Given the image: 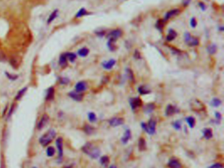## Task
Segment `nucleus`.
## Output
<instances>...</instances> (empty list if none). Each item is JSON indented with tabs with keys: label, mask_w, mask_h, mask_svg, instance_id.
<instances>
[{
	"label": "nucleus",
	"mask_w": 224,
	"mask_h": 168,
	"mask_svg": "<svg viewBox=\"0 0 224 168\" xmlns=\"http://www.w3.org/2000/svg\"><path fill=\"white\" fill-rule=\"evenodd\" d=\"M82 150L92 159H97L101 155L100 149L91 143H86L82 147Z\"/></svg>",
	"instance_id": "obj_1"
},
{
	"label": "nucleus",
	"mask_w": 224,
	"mask_h": 168,
	"mask_svg": "<svg viewBox=\"0 0 224 168\" xmlns=\"http://www.w3.org/2000/svg\"><path fill=\"white\" fill-rule=\"evenodd\" d=\"M56 136V131L53 129H50L41 136L39 139L40 144L45 147L50 144Z\"/></svg>",
	"instance_id": "obj_2"
},
{
	"label": "nucleus",
	"mask_w": 224,
	"mask_h": 168,
	"mask_svg": "<svg viewBox=\"0 0 224 168\" xmlns=\"http://www.w3.org/2000/svg\"><path fill=\"white\" fill-rule=\"evenodd\" d=\"M156 125H157V122L153 118L150 119L149 120V122L146 124L145 122H142L141 124L142 129L145 131L146 133L149 135H153L156 132Z\"/></svg>",
	"instance_id": "obj_3"
},
{
	"label": "nucleus",
	"mask_w": 224,
	"mask_h": 168,
	"mask_svg": "<svg viewBox=\"0 0 224 168\" xmlns=\"http://www.w3.org/2000/svg\"><path fill=\"white\" fill-rule=\"evenodd\" d=\"M184 40L185 44L190 47H195L199 45V39L194 36H192L191 34L187 32L184 34Z\"/></svg>",
	"instance_id": "obj_4"
},
{
	"label": "nucleus",
	"mask_w": 224,
	"mask_h": 168,
	"mask_svg": "<svg viewBox=\"0 0 224 168\" xmlns=\"http://www.w3.org/2000/svg\"><path fill=\"white\" fill-rule=\"evenodd\" d=\"M129 103L133 110H136L142 105V101L139 97H133L129 99Z\"/></svg>",
	"instance_id": "obj_5"
},
{
	"label": "nucleus",
	"mask_w": 224,
	"mask_h": 168,
	"mask_svg": "<svg viewBox=\"0 0 224 168\" xmlns=\"http://www.w3.org/2000/svg\"><path fill=\"white\" fill-rule=\"evenodd\" d=\"M63 140L61 137L57 138L56 140V146L57 150H58V158L59 159H62L63 156Z\"/></svg>",
	"instance_id": "obj_6"
},
{
	"label": "nucleus",
	"mask_w": 224,
	"mask_h": 168,
	"mask_svg": "<svg viewBox=\"0 0 224 168\" xmlns=\"http://www.w3.org/2000/svg\"><path fill=\"white\" fill-rule=\"evenodd\" d=\"M49 116L48 114H44L41 117L39 122L38 123V125H37V129L40 130L41 129H43L45 126L47 125V124H48L49 122Z\"/></svg>",
	"instance_id": "obj_7"
},
{
	"label": "nucleus",
	"mask_w": 224,
	"mask_h": 168,
	"mask_svg": "<svg viewBox=\"0 0 224 168\" xmlns=\"http://www.w3.org/2000/svg\"><path fill=\"white\" fill-rule=\"evenodd\" d=\"M122 35V31L120 29H115L112 30L108 35V39H112L114 41H116L119 38H120Z\"/></svg>",
	"instance_id": "obj_8"
},
{
	"label": "nucleus",
	"mask_w": 224,
	"mask_h": 168,
	"mask_svg": "<svg viewBox=\"0 0 224 168\" xmlns=\"http://www.w3.org/2000/svg\"><path fill=\"white\" fill-rule=\"evenodd\" d=\"M179 112H180L179 109L176 107L174 106L172 104H168L166 108L165 114L166 116H172Z\"/></svg>",
	"instance_id": "obj_9"
},
{
	"label": "nucleus",
	"mask_w": 224,
	"mask_h": 168,
	"mask_svg": "<svg viewBox=\"0 0 224 168\" xmlns=\"http://www.w3.org/2000/svg\"><path fill=\"white\" fill-rule=\"evenodd\" d=\"M124 120L122 118H118V117H114L112 118L110 120L108 121V123L112 127H118L119 125H121L124 124Z\"/></svg>",
	"instance_id": "obj_10"
},
{
	"label": "nucleus",
	"mask_w": 224,
	"mask_h": 168,
	"mask_svg": "<svg viewBox=\"0 0 224 168\" xmlns=\"http://www.w3.org/2000/svg\"><path fill=\"white\" fill-rule=\"evenodd\" d=\"M180 13V10L179 9H174L170 10L169 11H168L165 14L164 20L165 21H167L169 19H170L171 18H172V17H175V16L179 15Z\"/></svg>",
	"instance_id": "obj_11"
},
{
	"label": "nucleus",
	"mask_w": 224,
	"mask_h": 168,
	"mask_svg": "<svg viewBox=\"0 0 224 168\" xmlns=\"http://www.w3.org/2000/svg\"><path fill=\"white\" fill-rule=\"evenodd\" d=\"M87 89V83L84 81L78 82L75 86V91L82 93Z\"/></svg>",
	"instance_id": "obj_12"
},
{
	"label": "nucleus",
	"mask_w": 224,
	"mask_h": 168,
	"mask_svg": "<svg viewBox=\"0 0 224 168\" xmlns=\"http://www.w3.org/2000/svg\"><path fill=\"white\" fill-rule=\"evenodd\" d=\"M69 96L74 100V101L78 102L81 101L83 99V97H84V95H83L82 93H78L76 91H70V93H69Z\"/></svg>",
	"instance_id": "obj_13"
},
{
	"label": "nucleus",
	"mask_w": 224,
	"mask_h": 168,
	"mask_svg": "<svg viewBox=\"0 0 224 168\" xmlns=\"http://www.w3.org/2000/svg\"><path fill=\"white\" fill-rule=\"evenodd\" d=\"M116 61L114 59H110L109 61H104L102 62V66L103 68H105V70H111L112 68V67L116 65Z\"/></svg>",
	"instance_id": "obj_14"
},
{
	"label": "nucleus",
	"mask_w": 224,
	"mask_h": 168,
	"mask_svg": "<svg viewBox=\"0 0 224 168\" xmlns=\"http://www.w3.org/2000/svg\"><path fill=\"white\" fill-rule=\"evenodd\" d=\"M131 138H132L131 131H130V129H126V131H125L124 134L121 139L122 143L124 145H126L128 143V141L131 139Z\"/></svg>",
	"instance_id": "obj_15"
},
{
	"label": "nucleus",
	"mask_w": 224,
	"mask_h": 168,
	"mask_svg": "<svg viewBox=\"0 0 224 168\" xmlns=\"http://www.w3.org/2000/svg\"><path fill=\"white\" fill-rule=\"evenodd\" d=\"M55 96V89L53 87H50L48 89L45 95L46 101H52Z\"/></svg>",
	"instance_id": "obj_16"
},
{
	"label": "nucleus",
	"mask_w": 224,
	"mask_h": 168,
	"mask_svg": "<svg viewBox=\"0 0 224 168\" xmlns=\"http://www.w3.org/2000/svg\"><path fill=\"white\" fill-rule=\"evenodd\" d=\"M168 166L170 168H181L182 166L181 163L176 159L171 158L169 160L168 163Z\"/></svg>",
	"instance_id": "obj_17"
},
{
	"label": "nucleus",
	"mask_w": 224,
	"mask_h": 168,
	"mask_svg": "<svg viewBox=\"0 0 224 168\" xmlns=\"http://www.w3.org/2000/svg\"><path fill=\"white\" fill-rule=\"evenodd\" d=\"M155 109V105L154 103H148L143 107V112L145 114H150L152 113Z\"/></svg>",
	"instance_id": "obj_18"
},
{
	"label": "nucleus",
	"mask_w": 224,
	"mask_h": 168,
	"mask_svg": "<svg viewBox=\"0 0 224 168\" xmlns=\"http://www.w3.org/2000/svg\"><path fill=\"white\" fill-rule=\"evenodd\" d=\"M177 36H178V34H177L176 32L174 29L170 28L168 30V35L166 36V40L168 41H171L176 38Z\"/></svg>",
	"instance_id": "obj_19"
},
{
	"label": "nucleus",
	"mask_w": 224,
	"mask_h": 168,
	"mask_svg": "<svg viewBox=\"0 0 224 168\" xmlns=\"http://www.w3.org/2000/svg\"><path fill=\"white\" fill-rule=\"evenodd\" d=\"M67 62H68V59H67V57L66 55V52L65 53L61 54L60 55L59 60V65L62 68H65L67 65Z\"/></svg>",
	"instance_id": "obj_20"
},
{
	"label": "nucleus",
	"mask_w": 224,
	"mask_h": 168,
	"mask_svg": "<svg viewBox=\"0 0 224 168\" xmlns=\"http://www.w3.org/2000/svg\"><path fill=\"white\" fill-rule=\"evenodd\" d=\"M138 149L139 151H144L147 149L146 141L143 137H141L138 141Z\"/></svg>",
	"instance_id": "obj_21"
},
{
	"label": "nucleus",
	"mask_w": 224,
	"mask_h": 168,
	"mask_svg": "<svg viewBox=\"0 0 224 168\" xmlns=\"http://www.w3.org/2000/svg\"><path fill=\"white\" fill-rule=\"evenodd\" d=\"M138 93L142 94V95H145V94H148L150 93V89L145 86H140L137 89Z\"/></svg>",
	"instance_id": "obj_22"
},
{
	"label": "nucleus",
	"mask_w": 224,
	"mask_h": 168,
	"mask_svg": "<svg viewBox=\"0 0 224 168\" xmlns=\"http://www.w3.org/2000/svg\"><path fill=\"white\" fill-rule=\"evenodd\" d=\"M202 134L206 139H210L213 136L212 130L210 128H205L202 130Z\"/></svg>",
	"instance_id": "obj_23"
},
{
	"label": "nucleus",
	"mask_w": 224,
	"mask_h": 168,
	"mask_svg": "<svg viewBox=\"0 0 224 168\" xmlns=\"http://www.w3.org/2000/svg\"><path fill=\"white\" fill-rule=\"evenodd\" d=\"M165 23H166V21L164 19H158L155 24V27L157 28L160 32H162L164 28Z\"/></svg>",
	"instance_id": "obj_24"
},
{
	"label": "nucleus",
	"mask_w": 224,
	"mask_h": 168,
	"mask_svg": "<svg viewBox=\"0 0 224 168\" xmlns=\"http://www.w3.org/2000/svg\"><path fill=\"white\" fill-rule=\"evenodd\" d=\"M58 13H59V10L58 9H55L54 10L53 12L51 13V14L49 15V17L48 19V21H47V23H48V24H51L53 21L57 17V16H58Z\"/></svg>",
	"instance_id": "obj_25"
},
{
	"label": "nucleus",
	"mask_w": 224,
	"mask_h": 168,
	"mask_svg": "<svg viewBox=\"0 0 224 168\" xmlns=\"http://www.w3.org/2000/svg\"><path fill=\"white\" fill-rule=\"evenodd\" d=\"M84 131L87 135H91L94 133L95 128L89 124H86L84 127Z\"/></svg>",
	"instance_id": "obj_26"
},
{
	"label": "nucleus",
	"mask_w": 224,
	"mask_h": 168,
	"mask_svg": "<svg viewBox=\"0 0 224 168\" xmlns=\"http://www.w3.org/2000/svg\"><path fill=\"white\" fill-rule=\"evenodd\" d=\"M207 52L210 55H214L217 52V45L214 44H212L208 45Z\"/></svg>",
	"instance_id": "obj_27"
},
{
	"label": "nucleus",
	"mask_w": 224,
	"mask_h": 168,
	"mask_svg": "<svg viewBox=\"0 0 224 168\" xmlns=\"http://www.w3.org/2000/svg\"><path fill=\"white\" fill-rule=\"evenodd\" d=\"M90 14L91 13H88V11L85 8H81L76 13V18H81L82 17H84V16H86Z\"/></svg>",
	"instance_id": "obj_28"
},
{
	"label": "nucleus",
	"mask_w": 224,
	"mask_h": 168,
	"mask_svg": "<svg viewBox=\"0 0 224 168\" xmlns=\"http://www.w3.org/2000/svg\"><path fill=\"white\" fill-rule=\"evenodd\" d=\"M115 41L112 39H108V41H107V47L108 49L110 50L111 51H115L116 49V45H115Z\"/></svg>",
	"instance_id": "obj_29"
},
{
	"label": "nucleus",
	"mask_w": 224,
	"mask_h": 168,
	"mask_svg": "<svg viewBox=\"0 0 224 168\" xmlns=\"http://www.w3.org/2000/svg\"><path fill=\"white\" fill-rule=\"evenodd\" d=\"M89 52H90V50L88 49L87 48H86V47H83V48H81L78 51V55L81 57H85L88 54H89Z\"/></svg>",
	"instance_id": "obj_30"
},
{
	"label": "nucleus",
	"mask_w": 224,
	"mask_h": 168,
	"mask_svg": "<svg viewBox=\"0 0 224 168\" xmlns=\"http://www.w3.org/2000/svg\"><path fill=\"white\" fill-rule=\"evenodd\" d=\"M185 120H186V122L188 124L189 126L191 128H194V126L195 125V122H196L195 118L194 117L188 116L185 118Z\"/></svg>",
	"instance_id": "obj_31"
},
{
	"label": "nucleus",
	"mask_w": 224,
	"mask_h": 168,
	"mask_svg": "<svg viewBox=\"0 0 224 168\" xmlns=\"http://www.w3.org/2000/svg\"><path fill=\"white\" fill-rule=\"evenodd\" d=\"M109 162H110V159H109L108 156H103L101 157L100 163L103 167H107L108 165Z\"/></svg>",
	"instance_id": "obj_32"
},
{
	"label": "nucleus",
	"mask_w": 224,
	"mask_h": 168,
	"mask_svg": "<svg viewBox=\"0 0 224 168\" xmlns=\"http://www.w3.org/2000/svg\"><path fill=\"white\" fill-rule=\"evenodd\" d=\"M222 103V102L221 100L220 99L216 97V98H213L212 99V101L210 102V105L212 107H218L220 106Z\"/></svg>",
	"instance_id": "obj_33"
},
{
	"label": "nucleus",
	"mask_w": 224,
	"mask_h": 168,
	"mask_svg": "<svg viewBox=\"0 0 224 168\" xmlns=\"http://www.w3.org/2000/svg\"><path fill=\"white\" fill-rule=\"evenodd\" d=\"M27 89H28L27 87H24L20 89V90L17 93L16 97H15V100H16V101H19V100L24 96V94H25L26 91H27Z\"/></svg>",
	"instance_id": "obj_34"
},
{
	"label": "nucleus",
	"mask_w": 224,
	"mask_h": 168,
	"mask_svg": "<svg viewBox=\"0 0 224 168\" xmlns=\"http://www.w3.org/2000/svg\"><path fill=\"white\" fill-rule=\"evenodd\" d=\"M55 154V149L53 146H48L46 149V155L48 157H53Z\"/></svg>",
	"instance_id": "obj_35"
},
{
	"label": "nucleus",
	"mask_w": 224,
	"mask_h": 168,
	"mask_svg": "<svg viewBox=\"0 0 224 168\" xmlns=\"http://www.w3.org/2000/svg\"><path fill=\"white\" fill-rule=\"evenodd\" d=\"M126 76H127L128 78L130 81H132V82L135 81V77H134L133 72L131 69H130V68H126Z\"/></svg>",
	"instance_id": "obj_36"
},
{
	"label": "nucleus",
	"mask_w": 224,
	"mask_h": 168,
	"mask_svg": "<svg viewBox=\"0 0 224 168\" xmlns=\"http://www.w3.org/2000/svg\"><path fill=\"white\" fill-rule=\"evenodd\" d=\"M66 55L68 61H69L71 62H74L77 58L76 55L75 53H74V52H66Z\"/></svg>",
	"instance_id": "obj_37"
},
{
	"label": "nucleus",
	"mask_w": 224,
	"mask_h": 168,
	"mask_svg": "<svg viewBox=\"0 0 224 168\" xmlns=\"http://www.w3.org/2000/svg\"><path fill=\"white\" fill-rule=\"evenodd\" d=\"M87 118H88V120H89V121L91 123H94L95 122L97 121V116H96V114L94 113V112H89L87 114Z\"/></svg>",
	"instance_id": "obj_38"
},
{
	"label": "nucleus",
	"mask_w": 224,
	"mask_h": 168,
	"mask_svg": "<svg viewBox=\"0 0 224 168\" xmlns=\"http://www.w3.org/2000/svg\"><path fill=\"white\" fill-rule=\"evenodd\" d=\"M172 126L175 130H180L181 128V122L180 120H176L172 124Z\"/></svg>",
	"instance_id": "obj_39"
},
{
	"label": "nucleus",
	"mask_w": 224,
	"mask_h": 168,
	"mask_svg": "<svg viewBox=\"0 0 224 168\" xmlns=\"http://www.w3.org/2000/svg\"><path fill=\"white\" fill-rule=\"evenodd\" d=\"M215 118L216 120L214 121V122L217 124H219L220 123L221 120H222V114L220 112H215Z\"/></svg>",
	"instance_id": "obj_40"
},
{
	"label": "nucleus",
	"mask_w": 224,
	"mask_h": 168,
	"mask_svg": "<svg viewBox=\"0 0 224 168\" xmlns=\"http://www.w3.org/2000/svg\"><path fill=\"white\" fill-rule=\"evenodd\" d=\"M95 33L98 37H99V38H102V37H103L105 35L106 32L103 30H98L95 32Z\"/></svg>",
	"instance_id": "obj_41"
},
{
	"label": "nucleus",
	"mask_w": 224,
	"mask_h": 168,
	"mask_svg": "<svg viewBox=\"0 0 224 168\" xmlns=\"http://www.w3.org/2000/svg\"><path fill=\"white\" fill-rule=\"evenodd\" d=\"M6 75L9 79V80H16L19 77L17 75H12L7 72H6Z\"/></svg>",
	"instance_id": "obj_42"
},
{
	"label": "nucleus",
	"mask_w": 224,
	"mask_h": 168,
	"mask_svg": "<svg viewBox=\"0 0 224 168\" xmlns=\"http://www.w3.org/2000/svg\"><path fill=\"white\" fill-rule=\"evenodd\" d=\"M190 25L192 28H195L197 25V20L195 17H192L191 19L190 20Z\"/></svg>",
	"instance_id": "obj_43"
},
{
	"label": "nucleus",
	"mask_w": 224,
	"mask_h": 168,
	"mask_svg": "<svg viewBox=\"0 0 224 168\" xmlns=\"http://www.w3.org/2000/svg\"><path fill=\"white\" fill-rule=\"evenodd\" d=\"M208 168H223V166L221 164V163H215L210 166L208 167Z\"/></svg>",
	"instance_id": "obj_44"
},
{
	"label": "nucleus",
	"mask_w": 224,
	"mask_h": 168,
	"mask_svg": "<svg viewBox=\"0 0 224 168\" xmlns=\"http://www.w3.org/2000/svg\"><path fill=\"white\" fill-rule=\"evenodd\" d=\"M70 82V80L66 78H62L60 79V83L61 85H66Z\"/></svg>",
	"instance_id": "obj_45"
},
{
	"label": "nucleus",
	"mask_w": 224,
	"mask_h": 168,
	"mask_svg": "<svg viewBox=\"0 0 224 168\" xmlns=\"http://www.w3.org/2000/svg\"><path fill=\"white\" fill-rule=\"evenodd\" d=\"M133 57H134V59H142V56H141L140 52L137 49L135 50L134 53H133Z\"/></svg>",
	"instance_id": "obj_46"
},
{
	"label": "nucleus",
	"mask_w": 224,
	"mask_h": 168,
	"mask_svg": "<svg viewBox=\"0 0 224 168\" xmlns=\"http://www.w3.org/2000/svg\"><path fill=\"white\" fill-rule=\"evenodd\" d=\"M198 5H199V7L201 8V9L202 10V11H204V10H205L206 9V5L203 2H199V3H198Z\"/></svg>",
	"instance_id": "obj_47"
},
{
	"label": "nucleus",
	"mask_w": 224,
	"mask_h": 168,
	"mask_svg": "<svg viewBox=\"0 0 224 168\" xmlns=\"http://www.w3.org/2000/svg\"><path fill=\"white\" fill-rule=\"evenodd\" d=\"M6 55H5L3 52H0V61H4L6 60Z\"/></svg>",
	"instance_id": "obj_48"
},
{
	"label": "nucleus",
	"mask_w": 224,
	"mask_h": 168,
	"mask_svg": "<svg viewBox=\"0 0 224 168\" xmlns=\"http://www.w3.org/2000/svg\"><path fill=\"white\" fill-rule=\"evenodd\" d=\"M14 107H15V106H14V104H12V106H11V109H10V110H9V113H8V117H10V116H11V115L12 114V113H13V112Z\"/></svg>",
	"instance_id": "obj_49"
},
{
	"label": "nucleus",
	"mask_w": 224,
	"mask_h": 168,
	"mask_svg": "<svg viewBox=\"0 0 224 168\" xmlns=\"http://www.w3.org/2000/svg\"><path fill=\"white\" fill-rule=\"evenodd\" d=\"M191 2V0H183V5L184 7L187 6L189 4V3Z\"/></svg>",
	"instance_id": "obj_50"
},
{
	"label": "nucleus",
	"mask_w": 224,
	"mask_h": 168,
	"mask_svg": "<svg viewBox=\"0 0 224 168\" xmlns=\"http://www.w3.org/2000/svg\"><path fill=\"white\" fill-rule=\"evenodd\" d=\"M17 62L16 61H15V60H14V59H13V60H11V65L14 67V64L15 65H17V63H16Z\"/></svg>",
	"instance_id": "obj_51"
},
{
	"label": "nucleus",
	"mask_w": 224,
	"mask_h": 168,
	"mask_svg": "<svg viewBox=\"0 0 224 168\" xmlns=\"http://www.w3.org/2000/svg\"><path fill=\"white\" fill-rule=\"evenodd\" d=\"M218 30H220V32H223V30H224V28H223V26H219Z\"/></svg>",
	"instance_id": "obj_52"
},
{
	"label": "nucleus",
	"mask_w": 224,
	"mask_h": 168,
	"mask_svg": "<svg viewBox=\"0 0 224 168\" xmlns=\"http://www.w3.org/2000/svg\"><path fill=\"white\" fill-rule=\"evenodd\" d=\"M108 168H118L115 165H111V166H109Z\"/></svg>",
	"instance_id": "obj_53"
},
{
	"label": "nucleus",
	"mask_w": 224,
	"mask_h": 168,
	"mask_svg": "<svg viewBox=\"0 0 224 168\" xmlns=\"http://www.w3.org/2000/svg\"><path fill=\"white\" fill-rule=\"evenodd\" d=\"M63 168H72V165H70V166H65V167H63Z\"/></svg>",
	"instance_id": "obj_54"
}]
</instances>
